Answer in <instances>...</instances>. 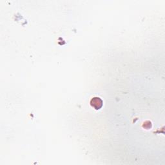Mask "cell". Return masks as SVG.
I'll return each instance as SVG.
<instances>
[{"label":"cell","instance_id":"cell-1","mask_svg":"<svg viewBox=\"0 0 165 165\" xmlns=\"http://www.w3.org/2000/svg\"><path fill=\"white\" fill-rule=\"evenodd\" d=\"M90 105L92 107H94L95 109L98 110L100 109L102 107L103 101L99 97H94L93 99H92L90 101Z\"/></svg>","mask_w":165,"mask_h":165}]
</instances>
